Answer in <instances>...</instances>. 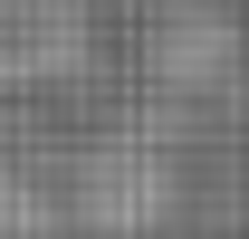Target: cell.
I'll return each mask as SVG.
<instances>
[{
	"instance_id": "cell-1",
	"label": "cell",
	"mask_w": 249,
	"mask_h": 239,
	"mask_svg": "<svg viewBox=\"0 0 249 239\" xmlns=\"http://www.w3.org/2000/svg\"><path fill=\"white\" fill-rule=\"evenodd\" d=\"M77 230L87 239H144L173 220V163H163L144 134H106V144L77 163Z\"/></svg>"
},
{
	"instance_id": "cell-2",
	"label": "cell",
	"mask_w": 249,
	"mask_h": 239,
	"mask_svg": "<svg viewBox=\"0 0 249 239\" xmlns=\"http://www.w3.org/2000/svg\"><path fill=\"white\" fill-rule=\"evenodd\" d=\"M96 58L87 0H0V86H67Z\"/></svg>"
},
{
	"instance_id": "cell-3",
	"label": "cell",
	"mask_w": 249,
	"mask_h": 239,
	"mask_svg": "<svg viewBox=\"0 0 249 239\" xmlns=\"http://www.w3.org/2000/svg\"><path fill=\"white\" fill-rule=\"evenodd\" d=\"M230 58H240V29L220 19V10H192V0H173L154 19V77L163 86H220L230 77Z\"/></svg>"
},
{
	"instance_id": "cell-4",
	"label": "cell",
	"mask_w": 249,
	"mask_h": 239,
	"mask_svg": "<svg viewBox=\"0 0 249 239\" xmlns=\"http://www.w3.org/2000/svg\"><path fill=\"white\" fill-rule=\"evenodd\" d=\"M0 239H48V201H38V182L10 172V163H0Z\"/></svg>"
}]
</instances>
